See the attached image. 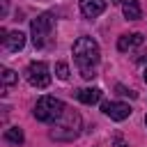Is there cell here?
<instances>
[{"label": "cell", "mask_w": 147, "mask_h": 147, "mask_svg": "<svg viewBox=\"0 0 147 147\" xmlns=\"http://www.w3.org/2000/svg\"><path fill=\"white\" fill-rule=\"evenodd\" d=\"M74 62L80 71V76L85 80H92L96 76V64L101 60V53H99V44L92 39V37H78L74 41Z\"/></svg>", "instance_id": "obj_1"}, {"label": "cell", "mask_w": 147, "mask_h": 147, "mask_svg": "<svg viewBox=\"0 0 147 147\" xmlns=\"http://www.w3.org/2000/svg\"><path fill=\"white\" fill-rule=\"evenodd\" d=\"M78 133H80V115L76 110L67 108L64 115L53 124L51 138H55V140H74Z\"/></svg>", "instance_id": "obj_2"}, {"label": "cell", "mask_w": 147, "mask_h": 147, "mask_svg": "<svg viewBox=\"0 0 147 147\" xmlns=\"http://www.w3.org/2000/svg\"><path fill=\"white\" fill-rule=\"evenodd\" d=\"M64 110H67V106H64L60 99H55V96H41V99L34 103L32 115H34L39 122L55 124V122H57V119L64 115Z\"/></svg>", "instance_id": "obj_3"}, {"label": "cell", "mask_w": 147, "mask_h": 147, "mask_svg": "<svg viewBox=\"0 0 147 147\" xmlns=\"http://www.w3.org/2000/svg\"><path fill=\"white\" fill-rule=\"evenodd\" d=\"M53 32V18L51 14H41L37 18H32L30 23V34H32V44L34 48H44L48 44V37Z\"/></svg>", "instance_id": "obj_4"}, {"label": "cell", "mask_w": 147, "mask_h": 147, "mask_svg": "<svg viewBox=\"0 0 147 147\" xmlns=\"http://www.w3.org/2000/svg\"><path fill=\"white\" fill-rule=\"evenodd\" d=\"M25 78L32 87L37 90H44L51 85V71H48V64L46 62H30L28 69H25Z\"/></svg>", "instance_id": "obj_5"}, {"label": "cell", "mask_w": 147, "mask_h": 147, "mask_svg": "<svg viewBox=\"0 0 147 147\" xmlns=\"http://www.w3.org/2000/svg\"><path fill=\"white\" fill-rule=\"evenodd\" d=\"M101 110L110 119H115V122H122V119H126L131 115V106L129 103H122V101H103L101 103Z\"/></svg>", "instance_id": "obj_6"}, {"label": "cell", "mask_w": 147, "mask_h": 147, "mask_svg": "<svg viewBox=\"0 0 147 147\" xmlns=\"http://www.w3.org/2000/svg\"><path fill=\"white\" fill-rule=\"evenodd\" d=\"M142 41H145V37H142L140 32H133V34H122V37H119V41H117V48H119L122 53H126V51H131V48L142 46Z\"/></svg>", "instance_id": "obj_7"}, {"label": "cell", "mask_w": 147, "mask_h": 147, "mask_svg": "<svg viewBox=\"0 0 147 147\" xmlns=\"http://www.w3.org/2000/svg\"><path fill=\"white\" fill-rule=\"evenodd\" d=\"M106 9V0H80V11L87 18H94L99 14H103Z\"/></svg>", "instance_id": "obj_8"}, {"label": "cell", "mask_w": 147, "mask_h": 147, "mask_svg": "<svg viewBox=\"0 0 147 147\" xmlns=\"http://www.w3.org/2000/svg\"><path fill=\"white\" fill-rule=\"evenodd\" d=\"M2 44H5V48H7L9 53H16V51H21V48L25 46V34H23L21 30H14V32L7 34V39H5Z\"/></svg>", "instance_id": "obj_9"}, {"label": "cell", "mask_w": 147, "mask_h": 147, "mask_svg": "<svg viewBox=\"0 0 147 147\" xmlns=\"http://www.w3.org/2000/svg\"><path fill=\"white\" fill-rule=\"evenodd\" d=\"M76 96H78V101H80V103L92 106V103H96V101L101 99V90H99V87H85V90H78V92H76Z\"/></svg>", "instance_id": "obj_10"}, {"label": "cell", "mask_w": 147, "mask_h": 147, "mask_svg": "<svg viewBox=\"0 0 147 147\" xmlns=\"http://www.w3.org/2000/svg\"><path fill=\"white\" fill-rule=\"evenodd\" d=\"M122 14H124V18H129V21H138V18L142 16L140 2H138V0H124V5H122Z\"/></svg>", "instance_id": "obj_11"}, {"label": "cell", "mask_w": 147, "mask_h": 147, "mask_svg": "<svg viewBox=\"0 0 147 147\" xmlns=\"http://www.w3.org/2000/svg\"><path fill=\"white\" fill-rule=\"evenodd\" d=\"M5 140L11 142V145H23L25 136H23V131L18 126H9V129H5Z\"/></svg>", "instance_id": "obj_12"}, {"label": "cell", "mask_w": 147, "mask_h": 147, "mask_svg": "<svg viewBox=\"0 0 147 147\" xmlns=\"http://www.w3.org/2000/svg\"><path fill=\"white\" fill-rule=\"evenodd\" d=\"M16 83H18L16 71H11V69H2V87L7 90V87H11V85H16Z\"/></svg>", "instance_id": "obj_13"}, {"label": "cell", "mask_w": 147, "mask_h": 147, "mask_svg": "<svg viewBox=\"0 0 147 147\" xmlns=\"http://www.w3.org/2000/svg\"><path fill=\"white\" fill-rule=\"evenodd\" d=\"M55 74H57L60 80H67V78H69V64H67V62H57V64H55Z\"/></svg>", "instance_id": "obj_14"}, {"label": "cell", "mask_w": 147, "mask_h": 147, "mask_svg": "<svg viewBox=\"0 0 147 147\" xmlns=\"http://www.w3.org/2000/svg\"><path fill=\"white\" fill-rule=\"evenodd\" d=\"M115 92H117V94H122V96H131V99H136V92L126 90L124 85H115Z\"/></svg>", "instance_id": "obj_15"}, {"label": "cell", "mask_w": 147, "mask_h": 147, "mask_svg": "<svg viewBox=\"0 0 147 147\" xmlns=\"http://www.w3.org/2000/svg\"><path fill=\"white\" fill-rule=\"evenodd\" d=\"M113 147H126V142H124V138H115V142H113Z\"/></svg>", "instance_id": "obj_16"}, {"label": "cell", "mask_w": 147, "mask_h": 147, "mask_svg": "<svg viewBox=\"0 0 147 147\" xmlns=\"http://www.w3.org/2000/svg\"><path fill=\"white\" fill-rule=\"evenodd\" d=\"M142 78H145V83H147V69H145V74H142Z\"/></svg>", "instance_id": "obj_17"}, {"label": "cell", "mask_w": 147, "mask_h": 147, "mask_svg": "<svg viewBox=\"0 0 147 147\" xmlns=\"http://www.w3.org/2000/svg\"><path fill=\"white\" fill-rule=\"evenodd\" d=\"M113 2H122V0H113Z\"/></svg>", "instance_id": "obj_18"}, {"label": "cell", "mask_w": 147, "mask_h": 147, "mask_svg": "<svg viewBox=\"0 0 147 147\" xmlns=\"http://www.w3.org/2000/svg\"><path fill=\"white\" fill-rule=\"evenodd\" d=\"M145 124H147V115H145Z\"/></svg>", "instance_id": "obj_19"}]
</instances>
